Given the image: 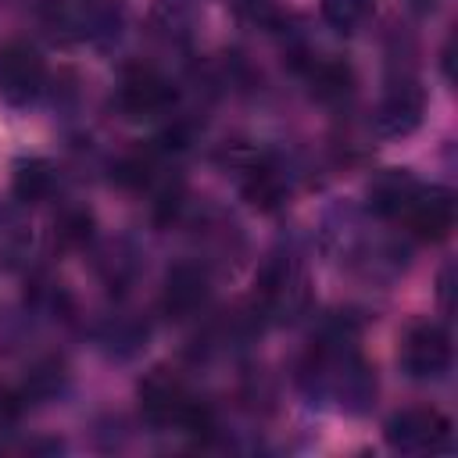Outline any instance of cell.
Instances as JSON below:
<instances>
[{
    "mask_svg": "<svg viewBox=\"0 0 458 458\" xmlns=\"http://www.w3.org/2000/svg\"><path fill=\"white\" fill-rule=\"evenodd\" d=\"M114 104L125 118H161L175 104V86L168 75H161L154 64H125L114 86Z\"/></svg>",
    "mask_w": 458,
    "mask_h": 458,
    "instance_id": "6",
    "label": "cell"
},
{
    "mask_svg": "<svg viewBox=\"0 0 458 458\" xmlns=\"http://www.w3.org/2000/svg\"><path fill=\"white\" fill-rule=\"evenodd\" d=\"M47 89V61L29 39L0 43V100L7 107H29Z\"/></svg>",
    "mask_w": 458,
    "mask_h": 458,
    "instance_id": "7",
    "label": "cell"
},
{
    "mask_svg": "<svg viewBox=\"0 0 458 458\" xmlns=\"http://www.w3.org/2000/svg\"><path fill=\"white\" fill-rule=\"evenodd\" d=\"M93 7H100V11H111V14H118L122 11V0H89Z\"/></svg>",
    "mask_w": 458,
    "mask_h": 458,
    "instance_id": "26",
    "label": "cell"
},
{
    "mask_svg": "<svg viewBox=\"0 0 458 458\" xmlns=\"http://www.w3.org/2000/svg\"><path fill=\"white\" fill-rule=\"evenodd\" d=\"M383 440L401 454H440L451 447V419L433 404H411L386 419Z\"/></svg>",
    "mask_w": 458,
    "mask_h": 458,
    "instance_id": "5",
    "label": "cell"
},
{
    "mask_svg": "<svg viewBox=\"0 0 458 458\" xmlns=\"http://www.w3.org/2000/svg\"><path fill=\"white\" fill-rule=\"evenodd\" d=\"M318 7H322V18H326L329 29H336V32H358L372 18L376 0H318Z\"/></svg>",
    "mask_w": 458,
    "mask_h": 458,
    "instance_id": "22",
    "label": "cell"
},
{
    "mask_svg": "<svg viewBox=\"0 0 458 458\" xmlns=\"http://www.w3.org/2000/svg\"><path fill=\"white\" fill-rule=\"evenodd\" d=\"M451 358H454L451 333L444 322H433V318L411 322L401 336V347H397V361H401L404 376L419 379V383L444 379L451 369Z\"/></svg>",
    "mask_w": 458,
    "mask_h": 458,
    "instance_id": "4",
    "label": "cell"
},
{
    "mask_svg": "<svg viewBox=\"0 0 458 458\" xmlns=\"http://www.w3.org/2000/svg\"><path fill=\"white\" fill-rule=\"evenodd\" d=\"M14 419H18V397L0 394V433H7L14 426Z\"/></svg>",
    "mask_w": 458,
    "mask_h": 458,
    "instance_id": "24",
    "label": "cell"
},
{
    "mask_svg": "<svg viewBox=\"0 0 458 458\" xmlns=\"http://www.w3.org/2000/svg\"><path fill=\"white\" fill-rule=\"evenodd\" d=\"M240 172H243L240 175V193H243V200L250 208H258L265 215H276V211H283L290 204L297 179H293V168L283 157H276V154H250Z\"/></svg>",
    "mask_w": 458,
    "mask_h": 458,
    "instance_id": "9",
    "label": "cell"
},
{
    "mask_svg": "<svg viewBox=\"0 0 458 458\" xmlns=\"http://www.w3.org/2000/svg\"><path fill=\"white\" fill-rule=\"evenodd\" d=\"M311 308V276L301 254L272 250L254 276V315L265 322H297Z\"/></svg>",
    "mask_w": 458,
    "mask_h": 458,
    "instance_id": "3",
    "label": "cell"
},
{
    "mask_svg": "<svg viewBox=\"0 0 458 458\" xmlns=\"http://www.w3.org/2000/svg\"><path fill=\"white\" fill-rule=\"evenodd\" d=\"M193 240H197V250L204 254V258H197V261H236V254L243 250V233H240V225L229 218V215H222V211H215V208H208V211H200L193 222Z\"/></svg>",
    "mask_w": 458,
    "mask_h": 458,
    "instance_id": "12",
    "label": "cell"
},
{
    "mask_svg": "<svg viewBox=\"0 0 458 458\" xmlns=\"http://www.w3.org/2000/svg\"><path fill=\"white\" fill-rule=\"evenodd\" d=\"M415 190H419V179L411 168H383L369 179L365 204L376 218H401V211L408 208Z\"/></svg>",
    "mask_w": 458,
    "mask_h": 458,
    "instance_id": "14",
    "label": "cell"
},
{
    "mask_svg": "<svg viewBox=\"0 0 458 458\" xmlns=\"http://www.w3.org/2000/svg\"><path fill=\"white\" fill-rule=\"evenodd\" d=\"M11 193L21 208L29 204H47L54 193H57V168L54 161L39 157V154H29V157H18L11 165Z\"/></svg>",
    "mask_w": 458,
    "mask_h": 458,
    "instance_id": "16",
    "label": "cell"
},
{
    "mask_svg": "<svg viewBox=\"0 0 458 458\" xmlns=\"http://www.w3.org/2000/svg\"><path fill=\"white\" fill-rule=\"evenodd\" d=\"M426 118V89L419 86V79L411 72H401L386 82V89L379 93V104L372 111V129L383 140H401L411 136Z\"/></svg>",
    "mask_w": 458,
    "mask_h": 458,
    "instance_id": "8",
    "label": "cell"
},
{
    "mask_svg": "<svg viewBox=\"0 0 458 458\" xmlns=\"http://www.w3.org/2000/svg\"><path fill=\"white\" fill-rule=\"evenodd\" d=\"M147 336H150V326L140 315H132V311H114L97 329V340H100V347L111 358H132V354H140L147 347Z\"/></svg>",
    "mask_w": 458,
    "mask_h": 458,
    "instance_id": "17",
    "label": "cell"
},
{
    "mask_svg": "<svg viewBox=\"0 0 458 458\" xmlns=\"http://www.w3.org/2000/svg\"><path fill=\"white\" fill-rule=\"evenodd\" d=\"M64 383H68L64 361H61V358H39V361L25 372V383H21V390H18V404H21V401H32V404L50 401V397H57V394L64 390Z\"/></svg>",
    "mask_w": 458,
    "mask_h": 458,
    "instance_id": "20",
    "label": "cell"
},
{
    "mask_svg": "<svg viewBox=\"0 0 458 458\" xmlns=\"http://www.w3.org/2000/svg\"><path fill=\"white\" fill-rule=\"evenodd\" d=\"M301 72H304V79H308L311 97L322 100V104H340V100H347L351 89H354V72H351V64L340 61V57H318V54L311 57V54H304Z\"/></svg>",
    "mask_w": 458,
    "mask_h": 458,
    "instance_id": "15",
    "label": "cell"
},
{
    "mask_svg": "<svg viewBox=\"0 0 458 458\" xmlns=\"http://www.w3.org/2000/svg\"><path fill=\"white\" fill-rule=\"evenodd\" d=\"M297 386L311 404H326L344 415L372 411L379 383L358 347V322L351 315H333L318 326L297 365Z\"/></svg>",
    "mask_w": 458,
    "mask_h": 458,
    "instance_id": "1",
    "label": "cell"
},
{
    "mask_svg": "<svg viewBox=\"0 0 458 458\" xmlns=\"http://www.w3.org/2000/svg\"><path fill=\"white\" fill-rule=\"evenodd\" d=\"M408 4H411V11H419V14H429L440 0H408Z\"/></svg>",
    "mask_w": 458,
    "mask_h": 458,
    "instance_id": "25",
    "label": "cell"
},
{
    "mask_svg": "<svg viewBox=\"0 0 458 458\" xmlns=\"http://www.w3.org/2000/svg\"><path fill=\"white\" fill-rule=\"evenodd\" d=\"M136 401H140V415L150 426L182 429V433H193V437H204V440L218 433L211 404L200 401L190 390V383L175 369H168V365H154L136 383Z\"/></svg>",
    "mask_w": 458,
    "mask_h": 458,
    "instance_id": "2",
    "label": "cell"
},
{
    "mask_svg": "<svg viewBox=\"0 0 458 458\" xmlns=\"http://www.w3.org/2000/svg\"><path fill=\"white\" fill-rule=\"evenodd\" d=\"M404 229L415 236V240H426V243H440L451 236L454 229V193L447 186H426L419 182V190L411 193L408 208L401 211Z\"/></svg>",
    "mask_w": 458,
    "mask_h": 458,
    "instance_id": "11",
    "label": "cell"
},
{
    "mask_svg": "<svg viewBox=\"0 0 458 458\" xmlns=\"http://www.w3.org/2000/svg\"><path fill=\"white\" fill-rule=\"evenodd\" d=\"M93 268L111 290H125L140 276V250L129 240H104L93 250Z\"/></svg>",
    "mask_w": 458,
    "mask_h": 458,
    "instance_id": "18",
    "label": "cell"
},
{
    "mask_svg": "<svg viewBox=\"0 0 458 458\" xmlns=\"http://www.w3.org/2000/svg\"><path fill=\"white\" fill-rule=\"evenodd\" d=\"M147 25L161 43L186 47L200 25V0H150Z\"/></svg>",
    "mask_w": 458,
    "mask_h": 458,
    "instance_id": "13",
    "label": "cell"
},
{
    "mask_svg": "<svg viewBox=\"0 0 458 458\" xmlns=\"http://www.w3.org/2000/svg\"><path fill=\"white\" fill-rule=\"evenodd\" d=\"M93 229H97V218L89 208H61L57 218H54V243L64 247V250H79V247H89L93 243Z\"/></svg>",
    "mask_w": 458,
    "mask_h": 458,
    "instance_id": "21",
    "label": "cell"
},
{
    "mask_svg": "<svg viewBox=\"0 0 458 458\" xmlns=\"http://www.w3.org/2000/svg\"><path fill=\"white\" fill-rule=\"evenodd\" d=\"M161 315L186 322L211 304V268L204 261H175L161 279Z\"/></svg>",
    "mask_w": 458,
    "mask_h": 458,
    "instance_id": "10",
    "label": "cell"
},
{
    "mask_svg": "<svg viewBox=\"0 0 458 458\" xmlns=\"http://www.w3.org/2000/svg\"><path fill=\"white\" fill-rule=\"evenodd\" d=\"M451 279H454V265H444L437 276V297H440L444 311H451Z\"/></svg>",
    "mask_w": 458,
    "mask_h": 458,
    "instance_id": "23",
    "label": "cell"
},
{
    "mask_svg": "<svg viewBox=\"0 0 458 458\" xmlns=\"http://www.w3.org/2000/svg\"><path fill=\"white\" fill-rule=\"evenodd\" d=\"M32 250V225L21 204H0V268H18L29 261Z\"/></svg>",
    "mask_w": 458,
    "mask_h": 458,
    "instance_id": "19",
    "label": "cell"
}]
</instances>
